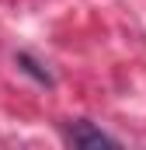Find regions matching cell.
I'll list each match as a JSON object with an SVG mask.
<instances>
[{
	"label": "cell",
	"mask_w": 146,
	"mask_h": 150,
	"mask_svg": "<svg viewBox=\"0 0 146 150\" xmlns=\"http://www.w3.org/2000/svg\"><path fill=\"white\" fill-rule=\"evenodd\" d=\"M63 136H66V143H73V147H118V140H115V136H108L105 129H98V126H94V122H87V119L70 122Z\"/></svg>",
	"instance_id": "cell-1"
},
{
	"label": "cell",
	"mask_w": 146,
	"mask_h": 150,
	"mask_svg": "<svg viewBox=\"0 0 146 150\" xmlns=\"http://www.w3.org/2000/svg\"><path fill=\"white\" fill-rule=\"evenodd\" d=\"M18 67L25 70V74H32L38 80V84H52V77H49V70H42V63L38 59H32L28 52H18Z\"/></svg>",
	"instance_id": "cell-2"
}]
</instances>
